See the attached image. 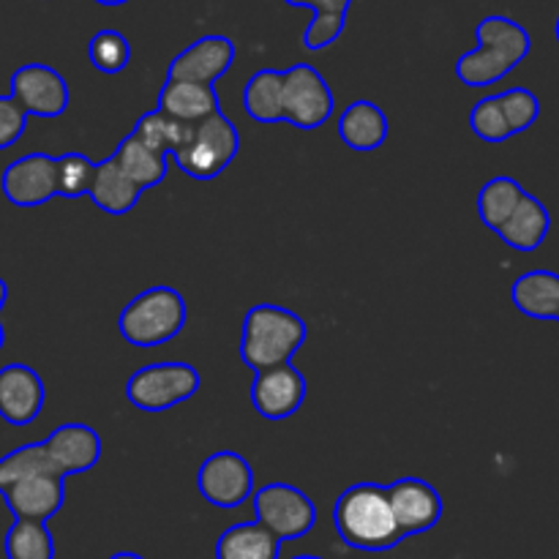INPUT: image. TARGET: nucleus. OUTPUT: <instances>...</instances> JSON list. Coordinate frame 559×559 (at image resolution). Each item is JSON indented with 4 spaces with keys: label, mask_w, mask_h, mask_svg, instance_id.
Instances as JSON below:
<instances>
[{
    "label": "nucleus",
    "mask_w": 559,
    "mask_h": 559,
    "mask_svg": "<svg viewBox=\"0 0 559 559\" xmlns=\"http://www.w3.org/2000/svg\"><path fill=\"white\" fill-rule=\"evenodd\" d=\"M3 344H5V331H3V325H0V349H3Z\"/></svg>",
    "instance_id": "nucleus-39"
},
{
    "label": "nucleus",
    "mask_w": 559,
    "mask_h": 559,
    "mask_svg": "<svg viewBox=\"0 0 559 559\" xmlns=\"http://www.w3.org/2000/svg\"><path fill=\"white\" fill-rule=\"evenodd\" d=\"M87 197L93 200V205L104 213H112V216H126L129 211H134L136 202H140L142 191L126 178L123 169L112 162V156L107 162L96 164V175H93V183Z\"/></svg>",
    "instance_id": "nucleus-23"
},
{
    "label": "nucleus",
    "mask_w": 559,
    "mask_h": 559,
    "mask_svg": "<svg viewBox=\"0 0 559 559\" xmlns=\"http://www.w3.org/2000/svg\"><path fill=\"white\" fill-rule=\"evenodd\" d=\"M5 300H9V287H5V282H3V278H0V311H3Z\"/></svg>",
    "instance_id": "nucleus-36"
},
{
    "label": "nucleus",
    "mask_w": 559,
    "mask_h": 559,
    "mask_svg": "<svg viewBox=\"0 0 559 559\" xmlns=\"http://www.w3.org/2000/svg\"><path fill=\"white\" fill-rule=\"evenodd\" d=\"M511 300L530 320L559 322V273L546 267L522 273L513 282Z\"/></svg>",
    "instance_id": "nucleus-19"
},
{
    "label": "nucleus",
    "mask_w": 559,
    "mask_h": 559,
    "mask_svg": "<svg viewBox=\"0 0 559 559\" xmlns=\"http://www.w3.org/2000/svg\"><path fill=\"white\" fill-rule=\"evenodd\" d=\"M469 129L478 140L491 142V145H500V142L511 140V129H508V120L502 115L500 98L497 96H486L480 98L478 104L469 112Z\"/></svg>",
    "instance_id": "nucleus-34"
},
{
    "label": "nucleus",
    "mask_w": 559,
    "mask_h": 559,
    "mask_svg": "<svg viewBox=\"0 0 559 559\" xmlns=\"http://www.w3.org/2000/svg\"><path fill=\"white\" fill-rule=\"evenodd\" d=\"M293 559H322V557H311V555H300V557H293Z\"/></svg>",
    "instance_id": "nucleus-40"
},
{
    "label": "nucleus",
    "mask_w": 559,
    "mask_h": 559,
    "mask_svg": "<svg viewBox=\"0 0 559 559\" xmlns=\"http://www.w3.org/2000/svg\"><path fill=\"white\" fill-rule=\"evenodd\" d=\"M87 58L102 74H120L131 63V44L118 31H98L87 44Z\"/></svg>",
    "instance_id": "nucleus-31"
},
{
    "label": "nucleus",
    "mask_w": 559,
    "mask_h": 559,
    "mask_svg": "<svg viewBox=\"0 0 559 559\" xmlns=\"http://www.w3.org/2000/svg\"><path fill=\"white\" fill-rule=\"evenodd\" d=\"M38 475H58L52 459H49L44 442H27L20 445L16 451L5 453L0 459V495L11 489L14 484L27 478H38Z\"/></svg>",
    "instance_id": "nucleus-29"
},
{
    "label": "nucleus",
    "mask_w": 559,
    "mask_h": 559,
    "mask_svg": "<svg viewBox=\"0 0 559 559\" xmlns=\"http://www.w3.org/2000/svg\"><path fill=\"white\" fill-rule=\"evenodd\" d=\"M3 194L16 207L47 205L58 197V156L27 153L3 169Z\"/></svg>",
    "instance_id": "nucleus-11"
},
{
    "label": "nucleus",
    "mask_w": 559,
    "mask_h": 559,
    "mask_svg": "<svg viewBox=\"0 0 559 559\" xmlns=\"http://www.w3.org/2000/svg\"><path fill=\"white\" fill-rule=\"evenodd\" d=\"M44 380L25 364L0 369V418L11 426H31L44 409Z\"/></svg>",
    "instance_id": "nucleus-15"
},
{
    "label": "nucleus",
    "mask_w": 559,
    "mask_h": 559,
    "mask_svg": "<svg viewBox=\"0 0 559 559\" xmlns=\"http://www.w3.org/2000/svg\"><path fill=\"white\" fill-rule=\"evenodd\" d=\"M306 377L293 364L273 366V369L257 371L251 380V404L257 413L267 420H287L304 407L306 402Z\"/></svg>",
    "instance_id": "nucleus-12"
},
{
    "label": "nucleus",
    "mask_w": 559,
    "mask_h": 559,
    "mask_svg": "<svg viewBox=\"0 0 559 559\" xmlns=\"http://www.w3.org/2000/svg\"><path fill=\"white\" fill-rule=\"evenodd\" d=\"M60 478L87 473L102 459V437L87 424H63L44 440Z\"/></svg>",
    "instance_id": "nucleus-16"
},
{
    "label": "nucleus",
    "mask_w": 559,
    "mask_h": 559,
    "mask_svg": "<svg viewBox=\"0 0 559 559\" xmlns=\"http://www.w3.org/2000/svg\"><path fill=\"white\" fill-rule=\"evenodd\" d=\"M93 175H96V162H91L82 153L58 156V197H66V200L87 197Z\"/></svg>",
    "instance_id": "nucleus-33"
},
{
    "label": "nucleus",
    "mask_w": 559,
    "mask_h": 559,
    "mask_svg": "<svg viewBox=\"0 0 559 559\" xmlns=\"http://www.w3.org/2000/svg\"><path fill=\"white\" fill-rule=\"evenodd\" d=\"M478 47L456 60V76L467 87H489L506 80L533 49L527 27L502 14H489L475 27Z\"/></svg>",
    "instance_id": "nucleus-1"
},
{
    "label": "nucleus",
    "mask_w": 559,
    "mask_h": 559,
    "mask_svg": "<svg viewBox=\"0 0 559 559\" xmlns=\"http://www.w3.org/2000/svg\"><path fill=\"white\" fill-rule=\"evenodd\" d=\"M278 555H282V540L273 538L257 522L227 527L216 540V559H278Z\"/></svg>",
    "instance_id": "nucleus-24"
},
{
    "label": "nucleus",
    "mask_w": 559,
    "mask_h": 559,
    "mask_svg": "<svg viewBox=\"0 0 559 559\" xmlns=\"http://www.w3.org/2000/svg\"><path fill=\"white\" fill-rule=\"evenodd\" d=\"M240 151V134L233 120L218 109L216 115L194 126L189 142L173 153L175 164L194 180H213L235 162Z\"/></svg>",
    "instance_id": "nucleus-6"
},
{
    "label": "nucleus",
    "mask_w": 559,
    "mask_h": 559,
    "mask_svg": "<svg viewBox=\"0 0 559 559\" xmlns=\"http://www.w3.org/2000/svg\"><path fill=\"white\" fill-rule=\"evenodd\" d=\"M284 3L314 11L309 27L304 31V47L309 52H322L342 38L355 0H284Z\"/></svg>",
    "instance_id": "nucleus-22"
},
{
    "label": "nucleus",
    "mask_w": 559,
    "mask_h": 559,
    "mask_svg": "<svg viewBox=\"0 0 559 559\" xmlns=\"http://www.w3.org/2000/svg\"><path fill=\"white\" fill-rule=\"evenodd\" d=\"M9 96L27 118H60L71 104L66 76L47 63H25L11 74Z\"/></svg>",
    "instance_id": "nucleus-10"
},
{
    "label": "nucleus",
    "mask_w": 559,
    "mask_h": 559,
    "mask_svg": "<svg viewBox=\"0 0 559 559\" xmlns=\"http://www.w3.org/2000/svg\"><path fill=\"white\" fill-rule=\"evenodd\" d=\"M497 98H500L502 115H506L513 136L533 129L535 120L540 118V102L530 87H508V91L497 93Z\"/></svg>",
    "instance_id": "nucleus-32"
},
{
    "label": "nucleus",
    "mask_w": 559,
    "mask_h": 559,
    "mask_svg": "<svg viewBox=\"0 0 559 559\" xmlns=\"http://www.w3.org/2000/svg\"><path fill=\"white\" fill-rule=\"evenodd\" d=\"M388 500H391L393 519H396L402 538L429 533L442 519L440 491L420 478H402L391 484Z\"/></svg>",
    "instance_id": "nucleus-13"
},
{
    "label": "nucleus",
    "mask_w": 559,
    "mask_h": 559,
    "mask_svg": "<svg viewBox=\"0 0 559 559\" xmlns=\"http://www.w3.org/2000/svg\"><path fill=\"white\" fill-rule=\"evenodd\" d=\"M112 162L123 169L126 178H129L140 191L153 189V186H158L167 178V156H162V153H156L153 147H147L145 142L136 140L134 134H129L126 140L118 142V151L112 153Z\"/></svg>",
    "instance_id": "nucleus-25"
},
{
    "label": "nucleus",
    "mask_w": 559,
    "mask_h": 559,
    "mask_svg": "<svg viewBox=\"0 0 559 559\" xmlns=\"http://www.w3.org/2000/svg\"><path fill=\"white\" fill-rule=\"evenodd\" d=\"M555 36H557V44H559V16H557V25H555Z\"/></svg>",
    "instance_id": "nucleus-41"
},
{
    "label": "nucleus",
    "mask_w": 559,
    "mask_h": 559,
    "mask_svg": "<svg viewBox=\"0 0 559 559\" xmlns=\"http://www.w3.org/2000/svg\"><path fill=\"white\" fill-rule=\"evenodd\" d=\"M257 524L267 530L273 538L295 540L314 530L317 508L304 489L293 484H267L251 495Z\"/></svg>",
    "instance_id": "nucleus-8"
},
{
    "label": "nucleus",
    "mask_w": 559,
    "mask_h": 559,
    "mask_svg": "<svg viewBox=\"0 0 559 559\" xmlns=\"http://www.w3.org/2000/svg\"><path fill=\"white\" fill-rule=\"evenodd\" d=\"M309 328L306 320L284 306L257 304L246 311L243 333H240V360L251 371L273 369L293 360L306 344Z\"/></svg>",
    "instance_id": "nucleus-3"
},
{
    "label": "nucleus",
    "mask_w": 559,
    "mask_h": 559,
    "mask_svg": "<svg viewBox=\"0 0 559 559\" xmlns=\"http://www.w3.org/2000/svg\"><path fill=\"white\" fill-rule=\"evenodd\" d=\"M109 559H145V557L134 555V551H118V555H112Z\"/></svg>",
    "instance_id": "nucleus-37"
},
{
    "label": "nucleus",
    "mask_w": 559,
    "mask_h": 559,
    "mask_svg": "<svg viewBox=\"0 0 559 559\" xmlns=\"http://www.w3.org/2000/svg\"><path fill=\"white\" fill-rule=\"evenodd\" d=\"M189 320V306L175 287H151L131 298L118 317V331L131 347L151 349L178 336Z\"/></svg>",
    "instance_id": "nucleus-4"
},
{
    "label": "nucleus",
    "mask_w": 559,
    "mask_h": 559,
    "mask_svg": "<svg viewBox=\"0 0 559 559\" xmlns=\"http://www.w3.org/2000/svg\"><path fill=\"white\" fill-rule=\"evenodd\" d=\"M9 559H55L52 533L44 522H20L16 519L3 540Z\"/></svg>",
    "instance_id": "nucleus-30"
},
{
    "label": "nucleus",
    "mask_w": 559,
    "mask_h": 559,
    "mask_svg": "<svg viewBox=\"0 0 559 559\" xmlns=\"http://www.w3.org/2000/svg\"><path fill=\"white\" fill-rule=\"evenodd\" d=\"M333 527L349 549L358 551H388L402 544L388 486L380 484H355L342 491L333 508Z\"/></svg>",
    "instance_id": "nucleus-2"
},
{
    "label": "nucleus",
    "mask_w": 559,
    "mask_h": 559,
    "mask_svg": "<svg viewBox=\"0 0 559 559\" xmlns=\"http://www.w3.org/2000/svg\"><path fill=\"white\" fill-rule=\"evenodd\" d=\"M156 109L167 118L180 120V123H202L222 109V102H218V93L213 85L167 80L158 91Z\"/></svg>",
    "instance_id": "nucleus-18"
},
{
    "label": "nucleus",
    "mask_w": 559,
    "mask_h": 559,
    "mask_svg": "<svg viewBox=\"0 0 559 559\" xmlns=\"http://www.w3.org/2000/svg\"><path fill=\"white\" fill-rule=\"evenodd\" d=\"M3 500L20 522L47 524L66 502V478L60 475H38L14 484L3 491Z\"/></svg>",
    "instance_id": "nucleus-17"
},
{
    "label": "nucleus",
    "mask_w": 559,
    "mask_h": 559,
    "mask_svg": "<svg viewBox=\"0 0 559 559\" xmlns=\"http://www.w3.org/2000/svg\"><path fill=\"white\" fill-rule=\"evenodd\" d=\"M338 136L358 153L377 151L388 140V118L374 102L358 98L338 118Z\"/></svg>",
    "instance_id": "nucleus-21"
},
{
    "label": "nucleus",
    "mask_w": 559,
    "mask_h": 559,
    "mask_svg": "<svg viewBox=\"0 0 559 559\" xmlns=\"http://www.w3.org/2000/svg\"><path fill=\"white\" fill-rule=\"evenodd\" d=\"M336 112V98L325 76L309 63L282 71V120L300 131L325 126Z\"/></svg>",
    "instance_id": "nucleus-7"
},
{
    "label": "nucleus",
    "mask_w": 559,
    "mask_h": 559,
    "mask_svg": "<svg viewBox=\"0 0 559 559\" xmlns=\"http://www.w3.org/2000/svg\"><path fill=\"white\" fill-rule=\"evenodd\" d=\"M197 489L207 506L233 511L254 495V469L240 453L218 451L202 462L197 473Z\"/></svg>",
    "instance_id": "nucleus-9"
},
{
    "label": "nucleus",
    "mask_w": 559,
    "mask_h": 559,
    "mask_svg": "<svg viewBox=\"0 0 559 559\" xmlns=\"http://www.w3.org/2000/svg\"><path fill=\"white\" fill-rule=\"evenodd\" d=\"M27 115L22 112L20 104L11 96H0V151L11 147L22 134H25Z\"/></svg>",
    "instance_id": "nucleus-35"
},
{
    "label": "nucleus",
    "mask_w": 559,
    "mask_h": 559,
    "mask_svg": "<svg viewBox=\"0 0 559 559\" xmlns=\"http://www.w3.org/2000/svg\"><path fill=\"white\" fill-rule=\"evenodd\" d=\"M200 371L183 360H162L136 369L126 382V399L142 413H164L200 393Z\"/></svg>",
    "instance_id": "nucleus-5"
},
{
    "label": "nucleus",
    "mask_w": 559,
    "mask_h": 559,
    "mask_svg": "<svg viewBox=\"0 0 559 559\" xmlns=\"http://www.w3.org/2000/svg\"><path fill=\"white\" fill-rule=\"evenodd\" d=\"M551 229V213L538 197L524 194L516 211L511 213L506 224L500 227V240L516 251H535L544 246L546 235Z\"/></svg>",
    "instance_id": "nucleus-20"
},
{
    "label": "nucleus",
    "mask_w": 559,
    "mask_h": 559,
    "mask_svg": "<svg viewBox=\"0 0 559 559\" xmlns=\"http://www.w3.org/2000/svg\"><path fill=\"white\" fill-rule=\"evenodd\" d=\"M527 194L524 186L516 178H508V175H497V178L486 180L484 189L478 191V216L491 233H500L502 224L511 218V213L516 211V205L522 202V197Z\"/></svg>",
    "instance_id": "nucleus-27"
},
{
    "label": "nucleus",
    "mask_w": 559,
    "mask_h": 559,
    "mask_svg": "<svg viewBox=\"0 0 559 559\" xmlns=\"http://www.w3.org/2000/svg\"><path fill=\"white\" fill-rule=\"evenodd\" d=\"M243 109L257 123H282V71L260 69L243 87Z\"/></svg>",
    "instance_id": "nucleus-26"
},
{
    "label": "nucleus",
    "mask_w": 559,
    "mask_h": 559,
    "mask_svg": "<svg viewBox=\"0 0 559 559\" xmlns=\"http://www.w3.org/2000/svg\"><path fill=\"white\" fill-rule=\"evenodd\" d=\"M235 63V41L222 33L197 38L194 44L178 52L167 69V80L200 82V85H213L222 80Z\"/></svg>",
    "instance_id": "nucleus-14"
},
{
    "label": "nucleus",
    "mask_w": 559,
    "mask_h": 559,
    "mask_svg": "<svg viewBox=\"0 0 559 559\" xmlns=\"http://www.w3.org/2000/svg\"><path fill=\"white\" fill-rule=\"evenodd\" d=\"M194 126L197 123H180V120H173L158 112V109H153V112H145L136 120L131 134L140 142H145L147 147H153L156 153H162V156H173L175 151H180L189 142Z\"/></svg>",
    "instance_id": "nucleus-28"
},
{
    "label": "nucleus",
    "mask_w": 559,
    "mask_h": 559,
    "mask_svg": "<svg viewBox=\"0 0 559 559\" xmlns=\"http://www.w3.org/2000/svg\"><path fill=\"white\" fill-rule=\"evenodd\" d=\"M93 3H98V5H123V3H129V0H93Z\"/></svg>",
    "instance_id": "nucleus-38"
}]
</instances>
